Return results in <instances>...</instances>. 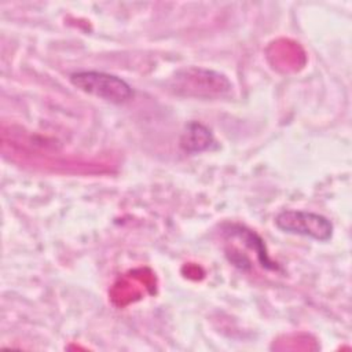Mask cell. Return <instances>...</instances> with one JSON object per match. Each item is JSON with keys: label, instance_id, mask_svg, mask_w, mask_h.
Here are the masks:
<instances>
[{"label": "cell", "instance_id": "277c9868", "mask_svg": "<svg viewBox=\"0 0 352 352\" xmlns=\"http://www.w3.org/2000/svg\"><path fill=\"white\" fill-rule=\"evenodd\" d=\"M216 142L213 133L206 125L198 121H190L186 124L180 136V147L186 153H202L212 150Z\"/></svg>", "mask_w": 352, "mask_h": 352}, {"label": "cell", "instance_id": "7a4b0ae2", "mask_svg": "<svg viewBox=\"0 0 352 352\" xmlns=\"http://www.w3.org/2000/svg\"><path fill=\"white\" fill-rule=\"evenodd\" d=\"M69 78L80 91L113 104H122L133 98L132 87L116 74L98 70H78L72 73Z\"/></svg>", "mask_w": 352, "mask_h": 352}, {"label": "cell", "instance_id": "6da1fadb", "mask_svg": "<svg viewBox=\"0 0 352 352\" xmlns=\"http://www.w3.org/2000/svg\"><path fill=\"white\" fill-rule=\"evenodd\" d=\"M172 88L176 94L194 98H217L227 95L232 85L220 72L204 67H184L172 77Z\"/></svg>", "mask_w": 352, "mask_h": 352}, {"label": "cell", "instance_id": "3957f363", "mask_svg": "<svg viewBox=\"0 0 352 352\" xmlns=\"http://www.w3.org/2000/svg\"><path fill=\"white\" fill-rule=\"evenodd\" d=\"M275 226L283 232L327 242L333 236V223L323 214L308 210H282L275 216Z\"/></svg>", "mask_w": 352, "mask_h": 352}]
</instances>
